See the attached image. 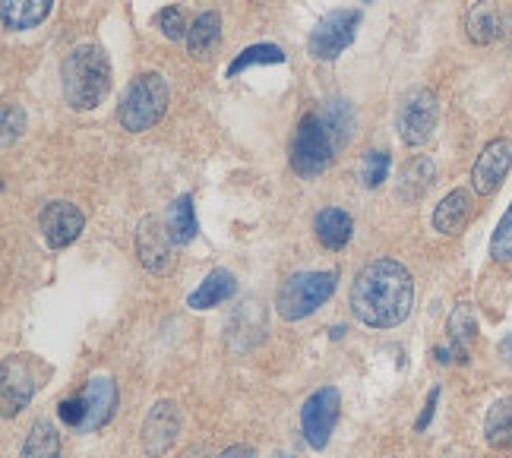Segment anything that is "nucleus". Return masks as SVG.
<instances>
[{
    "label": "nucleus",
    "mask_w": 512,
    "mask_h": 458,
    "mask_svg": "<svg viewBox=\"0 0 512 458\" xmlns=\"http://www.w3.org/2000/svg\"><path fill=\"white\" fill-rule=\"evenodd\" d=\"M415 282L399 260L367 263L351 285V313L370 329H392L408 320Z\"/></svg>",
    "instance_id": "1"
},
{
    "label": "nucleus",
    "mask_w": 512,
    "mask_h": 458,
    "mask_svg": "<svg viewBox=\"0 0 512 458\" xmlns=\"http://www.w3.org/2000/svg\"><path fill=\"white\" fill-rule=\"evenodd\" d=\"M354 136V114L348 102H329L320 111H307L291 139V168L304 181L320 177L339 149H345Z\"/></svg>",
    "instance_id": "2"
},
{
    "label": "nucleus",
    "mask_w": 512,
    "mask_h": 458,
    "mask_svg": "<svg viewBox=\"0 0 512 458\" xmlns=\"http://www.w3.org/2000/svg\"><path fill=\"white\" fill-rule=\"evenodd\" d=\"M61 83H64V98L73 111H92L105 102L111 92V61L108 54L86 42L76 45L61 64Z\"/></svg>",
    "instance_id": "3"
},
{
    "label": "nucleus",
    "mask_w": 512,
    "mask_h": 458,
    "mask_svg": "<svg viewBox=\"0 0 512 458\" xmlns=\"http://www.w3.org/2000/svg\"><path fill=\"white\" fill-rule=\"evenodd\" d=\"M168 83L159 73H140L130 83V89L121 98V108H117V121L130 133H143L152 130L162 121L168 111Z\"/></svg>",
    "instance_id": "4"
},
{
    "label": "nucleus",
    "mask_w": 512,
    "mask_h": 458,
    "mask_svg": "<svg viewBox=\"0 0 512 458\" xmlns=\"http://www.w3.org/2000/svg\"><path fill=\"white\" fill-rule=\"evenodd\" d=\"M336 272H298L282 282L275 294V310L285 323L307 320L310 313H317L332 294H336Z\"/></svg>",
    "instance_id": "5"
},
{
    "label": "nucleus",
    "mask_w": 512,
    "mask_h": 458,
    "mask_svg": "<svg viewBox=\"0 0 512 458\" xmlns=\"http://www.w3.org/2000/svg\"><path fill=\"white\" fill-rule=\"evenodd\" d=\"M361 26V10H332L326 13L307 38V51L313 61H336L354 42Z\"/></svg>",
    "instance_id": "6"
},
{
    "label": "nucleus",
    "mask_w": 512,
    "mask_h": 458,
    "mask_svg": "<svg viewBox=\"0 0 512 458\" xmlns=\"http://www.w3.org/2000/svg\"><path fill=\"white\" fill-rule=\"evenodd\" d=\"M437 121H440V105L430 89H411L402 98L396 127L405 146H424L433 136V130H437Z\"/></svg>",
    "instance_id": "7"
},
{
    "label": "nucleus",
    "mask_w": 512,
    "mask_h": 458,
    "mask_svg": "<svg viewBox=\"0 0 512 458\" xmlns=\"http://www.w3.org/2000/svg\"><path fill=\"white\" fill-rule=\"evenodd\" d=\"M339 414H342L339 389L323 386L307 398L304 408H301V430H304V440L310 443V449L329 446V436L339 424Z\"/></svg>",
    "instance_id": "8"
},
{
    "label": "nucleus",
    "mask_w": 512,
    "mask_h": 458,
    "mask_svg": "<svg viewBox=\"0 0 512 458\" xmlns=\"http://www.w3.org/2000/svg\"><path fill=\"white\" fill-rule=\"evenodd\" d=\"M509 168H512V139H494L478 155L475 168H471V187L481 196H494L503 187Z\"/></svg>",
    "instance_id": "9"
},
{
    "label": "nucleus",
    "mask_w": 512,
    "mask_h": 458,
    "mask_svg": "<svg viewBox=\"0 0 512 458\" xmlns=\"http://www.w3.org/2000/svg\"><path fill=\"white\" fill-rule=\"evenodd\" d=\"M171 244L174 237L168 225H162L155 215H146L140 228H136V256L155 275H165L171 269Z\"/></svg>",
    "instance_id": "10"
},
{
    "label": "nucleus",
    "mask_w": 512,
    "mask_h": 458,
    "mask_svg": "<svg viewBox=\"0 0 512 458\" xmlns=\"http://www.w3.org/2000/svg\"><path fill=\"white\" fill-rule=\"evenodd\" d=\"M86 218L73 203H48L42 218H38V228H42V237L51 250H64L70 247L76 237L83 234Z\"/></svg>",
    "instance_id": "11"
},
{
    "label": "nucleus",
    "mask_w": 512,
    "mask_h": 458,
    "mask_svg": "<svg viewBox=\"0 0 512 458\" xmlns=\"http://www.w3.org/2000/svg\"><path fill=\"white\" fill-rule=\"evenodd\" d=\"M177 433H181V414H177V405L162 398V402H155V408L149 411L146 424H143V449L159 458L162 452H168L177 440Z\"/></svg>",
    "instance_id": "12"
},
{
    "label": "nucleus",
    "mask_w": 512,
    "mask_h": 458,
    "mask_svg": "<svg viewBox=\"0 0 512 458\" xmlns=\"http://www.w3.org/2000/svg\"><path fill=\"white\" fill-rule=\"evenodd\" d=\"M475 338H478L475 307H471V304H459L456 310H452V316H449V345L437 348L433 354H437L440 364H452V361L465 364L471 345H475Z\"/></svg>",
    "instance_id": "13"
},
{
    "label": "nucleus",
    "mask_w": 512,
    "mask_h": 458,
    "mask_svg": "<svg viewBox=\"0 0 512 458\" xmlns=\"http://www.w3.org/2000/svg\"><path fill=\"white\" fill-rule=\"evenodd\" d=\"M35 395V370L26 354H13L4 361V414L23 411Z\"/></svg>",
    "instance_id": "14"
},
{
    "label": "nucleus",
    "mask_w": 512,
    "mask_h": 458,
    "mask_svg": "<svg viewBox=\"0 0 512 458\" xmlns=\"http://www.w3.org/2000/svg\"><path fill=\"white\" fill-rule=\"evenodd\" d=\"M86 398V430H102L117 411V386L108 376H95L83 389Z\"/></svg>",
    "instance_id": "15"
},
{
    "label": "nucleus",
    "mask_w": 512,
    "mask_h": 458,
    "mask_svg": "<svg viewBox=\"0 0 512 458\" xmlns=\"http://www.w3.org/2000/svg\"><path fill=\"white\" fill-rule=\"evenodd\" d=\"M234 291H238V282H234V275L228 269H212L206 275V282L187 297V307L190 310H212V307L225 304L228 297H234Z\"/></svg>",
    "instance_id": "16"
},
{
    "label": "nucleus",
    "mask_w": 512,
    "mask_h": 458,
    "mask_svg": "<svg viewBox=\"0 0 512 458\" xmlns=\"http://www.w3.org/2000/svg\"><path fill=\"white\" fill-rule=\"evenodd\" d=\"M313 228H317V241L326 247V250H342L348 247L351 241V231H354V222L351 215L345 209H336L329 206L317 215V222H313Z\"/></svg>",
    "instance_id": "17"
},
{
    "label": "nucleus",
    "mask_w": 512,
    "mask_h": 458,
    "mask_svg": "<svg viewBox=\"0 0 512 458\" xmlns=\"http://www.w3.org/2000/svg\"><path fill=\"white\" fill-rule=\"evenodd\" d=\"M471 215V193L468 190H452L443 203L433 209V228L440 234H459Z\"/></svg>",
    "instance_id": "18"
},
{
    "label": "nucleus",
    "mask_w": 512,
    "mask_h": 458,
    "mask_svg": "<svg viewBox=\"0 0 512 458\" xmlns=\"http://www.w3.org/2000/svg\"><path fill=\"white\" fill-rule=\"evenodd\" d=\"M465 32L475 45H490L500 35V13L490 0H478L465 13Z\"/></svg>",
    "instance_id": "19"
},
{
    "label": "nucleus",
    "mask_w": 512,
    "mask_h": 458,
    "mask_svg": "<svg viewBox=\"0 0 512 458\" xmlns=\"http://www.w3.org/2000/svg\"><path fill=\"white\" fill-rule=\"evenodd\" d=\"M51 13V0H4V26L10 32L35 29Z\"/></svg>",
    "instance_id": "20"
},
{
    "label": "nucleus",
    "mask_w": 512,
    "mask_h": 458,
    "mask_svg": "<svg viewBox=\"0 0 512 458\" xmlns=\"http://www.w3.org/2000/svg\"><path fill=\"white\" fill-rule=\"evenodd\" d=\"M219 35H222V19L219 13H200L193 19V26L187 32V51L190 57H209V51L215 48V42H219Z\"/></svg>",
    "instance_id": "21"
},
{
    "label": "nucleus",
    "mask_w": 512,
    "mask_h": 458,
    "mask_svg": "<svg viewBox=\"0 0 512 458\" xmlns=\"http://www.w3.org/2000/svg\"><path fill=\"white\" fill-rule=\"evenodd\" d=\"M484 436L494 449H512V395L490 405L487 421H484Z\"/></svg>",
    "instance_id": "22"
},
{
    "label": "nucleus",
    "mask_w": 512,
    "mask_h": 458,
    "mask_svg": "<svg viewBox=\"0 0 512 458\" xmlns=\"http://www.w3.org/2000/svg\"><path fill=\"white\" fill-rule=\"evenodd\" d=\"M19 458H61V433L51 421H35Z\"/></svg>",
    "instance_id": "23"
},
{
    "label": "nucleus",
    "mask_w": 512,
    "mask_h": 458,
    "mask_svg": "<svg viewBox=\"0 0 512 458\" xmlns=\"http://www.w3.org/2000/svg\"><path fill=\"white\" fill-rule=\"evenodd\" d=\"M168 231L174 237V244H190L196 231H200V225H196V212H193V196L184 193L177 196L174 203L168 206Z\"/></svg>",
    "instance_id": "24"
},
{
    "label": "nucleus",
    "mask_w": 512,
    "mask_h": 458,
    "mask_svg": "<svg viewBox=\"0 0 512 458\" xmlns=\"http://www.w3.org/2000/svg\"><path fill=\"white\" fill-rule=\"evenodd\" d=\"M430 184H433V162L430 158H415L402 174V184H399L402 199L405 203H415V199H421L430 190Z\"/></svg>",
    "instance_id": "25"
},
{
    "label": "nucleus",
    "mask_w": 512,
    "mask_h": 458,
    "mask_svg": "<svg viewBox=\"0 0 512 458\" xmlns=\"http://www.w3.org/2000/svg\"><path fill=\"white\" fill-rule=\"evenodd\" d=\"M282 61H285V51L279 45H253V48H247L234 57L231 67H228V76H238L256 64H282Z\"/></svg>",
    "instance_id": "26"
},
{
    "label": "nucleus",
    "mask_w": 512,
    "mask_h": 458,
    "mask_svg": "<svg viewBox=\"0 0 512 458\" xmlns=\"http://www.w3.org/2000/svg\"><path fill=\"white\" fill-rule=\"evenodd\" d=\"M389 155L383 152V149H373V152H367L364 158H361V168H358V174H361V184L364 187H380L386 177H389Z\"/></svg>",
    "instance_id": "27"
},
{
    "label": "nucleus",
    "mask_w": 512,
    "mask_h": 458,
    "mask_svg": "<svg viewBox=\"0 0 512 458\" xmlns=\"http://www.w3.org/2000/svg\"><path fill=\"white\" fill-rule=\"evenodd\" d=\"M490 256L497 263H512V203L506 209V215L500 218V225L494 231V241H490Z\"/></svg>",
    "instance_id": "28"
},
{
    "label": "nucleus",
    "mask_w": 512,
    "mask_h": 458,
    "mask_svg": "<svg viewBox=\"0 0 512 458\" xmlns=\"http://www.w3.org/2000/svg\"><path fill=\"white\" fill-rule=\"evenodd\" d=\"M155 23H159V29H162V35L168 38V42H181V38H187V32H190L187 16H184L181 7H165Z\"/></svg>",
    "instance_id": "29"
},
{
    "label": "nucleus",
    "mask_w": 512,
    "mask_h": 458,
    "mask_svg": "<svg viewBox=\"0 0 512 458\" xmlns=\"http://www.w3.org/2000/svg\"><path fill=\"white\" fill-rule=\"evenodd\" d=\"M57 414H61V421L67 427H86V398H83V392L73 395V398H64V402L57 405Z\"/></svg>",
    "instance_id": "30"
},
{
    "label": "nucleus",
    "mask_w": 512,
    "mask_h": 458,
    "mask_svg": "<svg viewBox=\"0 0 512 458\" xmlns=\"http://www.w3.org/2000/svg\"><path fill=\"white\" fill-rule=\"evenodd\" d=\"M23 127H26V114H23V108L7 105V108H4V143L10 146L16 136H23Z\"/></svg>",
    "instance_id": "31"
},
{
    "label": "nucleus",
    "mask_w": 512,
    "mask_h": 458,
    "mask_svg": "<svg viewBox=\"0 0 512 458\" xmlns=\"http://www.w3.org/2000/svg\"><path fill=\"white\" fill-rule=\"evenodd\" d=\"M437 402H440V389H430L427 405H424V414L415 421V430H418V433H424V430H427V424H430V417H433V408H437Z\"/></svg>",
    "instance_id": "32"
},
{
    "label": "nucleus",
    "mask_w": 512,
    "mask_h": 458,
    "mask_svg": "<svg viewBox=\"0 0 512 458\" xmlns=\"http://www.w3.org/2000/svg\"><path fill=\"white\" fill-rule=\"evenodd\" d=\"M219 458H260V455H256V449H253V446L238 443V446H228Z\"/></svg>",
    "instance_id": "33"
},
{
    "label": "nucleus",
    "mask_w": 512,
    "mask_h": 458,
    "mask_svg": "<svg viewBox=\"0 0 512 458\" xmlns=\"http://www.w3.org/2000/svg\"><path fill=\"white\" fill-rule=\"evenodd\" d=\"M500 354H503V361L512 367V335L509 338H503V345H500Z\"/></svg>",
    "instance_id": "34"
}]
</instances>
